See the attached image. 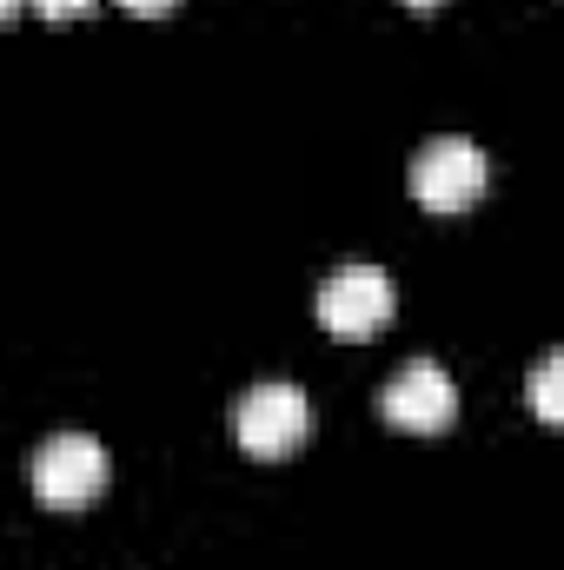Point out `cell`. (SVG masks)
Segmentation results:
<instances>
[{
	"mask_svg": "<svg viewBox=\"0 0 564 570\" xmlns=\"http://www.w3.org/2000/svg\"><path fill=\"white\" fill-rule=\"evenodd\" d=\"M532 412H538L545 425L564 419V352H545V358H538V372H532Z\"/></svg>",
	"mask_w": 564,
	"mask_h": 570,
	"instance_id": "cell-6",
	"label": "cell"
},
{
	"mask_svg": "<svg viewBox=\"0 0 564 570\" xmlns=\"http://www.w3.org/2000/svg\"><path fill=\"white\" fill-rule=\"evenodd\" d=\"M33 7H40L47 20H80V13H87L94 0H33Z\"/></svg>",
	"mask_w": 564,
	"mask_h": 570,
	"instance_id": "cell-7",
	"label": "cell"
},
{
	"mask_svg": "<svg viewBox=\"0 0 564 570\" xmlns=\"http://www.w3.org/2000/svg\"><path fill=\"white\" fill-rule=\"evenodd\" d=\"M392 305H399V292H392V279L379 266H339L332 279L319 285V325L339 332V338L379 332L392 318Z\"/></svg>",
	"mask_w": 564,
	"mask_h": 570,
	"instance_id": "cell-4",
	"label": "cell"
},
{
	"mask_svg": "<svg viewBox=\"0 0 564 570\" xmlns=\"http://www.w3.org/2000/svg\"><path fill=\"white\" fill-rule=\"evenodd\" d=\"M107 444L100 438H87V431H54L40 451H33V464H27V478H33V498L47 504V511H87L100 491H107Z\"/></svg>",
	"mask_w": 564,
	"mask_h": 570,
	"instance_id": "cell-1",
	"label": "cell"
},
{
	"mask_svg": "<svg viewBox=\"0 0 564 570\" xmlns=\"http://www.w3.org/2000/svg\"><path fill=\"white\" fill-rule=\"evenodd\" d=\"M233 431H240L246 458H285V451H299V444H305V431H312V405H305V392H299V385L266 379V385H253V392L240 399Z\"/></svg>",
	"mask_w": 564,
	"mask_h": 570,
	"instance_id": "cell-3",
	"label": "cell"
},
{
	"mask_svg": "<svg viewBox=\"0 0 564 570\" xmlns=\"http://www.w3.org/2000/svg\"><path fill=\"white\" fill-rule=\"evenodd\" d=\"M20 7H27V0H0V27H7V20H13Z\"/></svg>",
	"mask_w": 564,
	"mask_h": 570,
	"instance_id": "cell-9",
	"label": "cell"
},
{
	"mask_svg": "<svg viewBox=\"0 0 564 570\" xmlns=\"http://www.w3.org/2000/svg\"><path fill=\"white\" fill-rule=\"evenodd\" d=\"M485 179H492V159H485V146L465 140V134H438L412 159V193H419L425 213H465L485 193Z\"/></svg>",
	"mask_w": 564,
	"mask_h": 570,
	"instance_id": "cell-2",
	"label": "cell"
},
{
	"mask_svg": "<svg viewBox=\"0 0 564 570\" xmlns=\"http://www.w3.org/2000/svg\"><path fill=\"white\" fill-rule=\"evenodd\" d=\"M379 412H386L399 431H445L451 412H458V385L445 379L438 358H406V365L386 379Z\"/></svg>",
	"mask_w": 564,
	"mask_h": 570,
	"instance_id": "cell-5",
	"label": "cell"
},
{
	"mask_svg": "<svg viewBox=\"0 0 564 570\" xmlns=\"http://www.w3.org/2000/svg\"><path fill=\"white\" fill-rule=\"evenodd\" d=\"M406 7H438V0H406Z\"/></svg>",
	"mask_w": 564,
	"mask_h": 570,
	"instance_id": "cell-10",
	"label": "cell"
},
{
	"mask_svg": "<svg viewBox=\"0 0 564 570\" xmlns=\"http://www.w3.org/2000/svg\"><path fill=\"white\" fill-rule=\"evenodd\" d=\"M120 7H127V13H166L173 0H120Z\"/></svg>",
	"mask_w": 564,
	"mask_h": 570,
	"instance_id": "cell-8",
	"label": "cell"
}]
</instances>
